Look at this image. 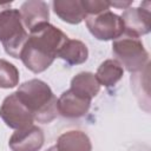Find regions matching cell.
I'll use <instances>...</instances> for the list:
<instances>
[{
	"mask_svg": "<svg viewBox=\"0 0 151 151\" xmlns=\"http://www.w3.org/2000/svg\"><path fill=\"white\" fill-rule=\"evenodd\" d=\"M29 33L20 53V59L29 71L40 73L51 66L68 37L48 22Z\"/></svg>",
	"mask_w": 151,
	"mask_h": 151,
	"instance_id": "6da1fadb",
	"label": "cell"
},
{
	"mask_svg": "<svg viewBox=\"0 0 151 151\" xmlns=\"http://www.w3.org/2000/svg\"><path fill=\"white\" fill-rule=\"evenodd\" d=\"M17 96L38 123H51L58 114L57 98L42 80L31 79L24 83L18 88Z\"/></svg>",
	"mask_w": 151,
	"mask_h": 151,
	"instance_id": "7a4b0ae2",
	"label": "cell"
},
{
	"mask_svg": "<svg viewBox=\"0 0 151 151\" xmlns=\"http://www.w3.org/2000/svg\"><path fill=\"white\" fill-rule=\"evenodd\" d=\"M9 4H0V41L13 58H20V53L28 39L19 9L9 8Z\"/></svg>",
	"mask_w": 151,
	"mask_h": 151,
	"instance_id": "3957f363",
	"label": "cell"
},
{
	"mask_svg": "<svg viewBox=\"0 0 151 151\" xmlns=\"http://www.w3.org/2000/svg\"><path fill=\"white\" fill-rule=\"evenodd\" d=\"M116 60L129 72H139L149 64V53L139 38L123 33L112 42Z\"/></svg>",
	"mask_w": 151,
	"mask_h": 151,
	"instance_id": "277c9868",
	"label": "cell"
},
{
	"mask_svg": "<svg viewBox=\"0 0 151 151\" xmlns=\"http://www.w3.org/2000/svg\"><path fill=\"white\" fill-rule=\"evenodd\" d=\"M90 33L98 40H116L124 33V24L119 15L110 9L85 18Z\"/></svg>",
	"mask_w": 151,
	"mask_h": 151,
	"instance_id": "5b68a950",
	"label": "cell"
},
{
	"mask_svg": "<svg viewBox=\"0 0 151 151\" xmlns=\"http://www.w3.org/2000/svg\"><path fill=\"white\" fill-rule=\"evenodd\" d=\"M0 117L4 123L15 130H22L33 125L34 118L27 107L21 103L17 92L6 97L0 106Z\"/></svg>",
	"mask_w": 151,
	"mask_h": 151,
	"instance_id": "8992f818",
	"label": "cell"
},
{
	"mask_svg": "<svg viewBox=\"0 0 151 151\" xmlns=\"http://www.w3.org/2000/svg\"><path fill=\"white\" fill-rule=\"evenodd\" d=\"M124 24V33L139 38L151 29V14L149 8H126L120 17Z\"/></svg>",
	"mask_w": 151,
	"mask_h": 151,
	"instance_id": "52a82bcc",
	"label": "cell"
},
{
	"mask_svg": "<svg viewBox=\"0 0 151 151\" xmlns=\"http://www.w3.org/2000/svg\"><path fill=\"white\" fill-rule=\"evenodd\" d=\"M44 132L40 127L31 125L17 130L9 138L8 145L12 151H39L44 145Z\"/></svg>",
	"mask_w": 151,
	"mask_h": 151,
	"instance_id": "ba28073f",
	"label": "cell"
},
{
	"mask_svg": "<svg viewBox=\"0 0 151 151\" xmlns=\"http://www.w3.org/2000/svg\"><path fill=\"white\" fill-rule=\"evenodd\" d=\"M19 12L24 26L28 28L29 32L48 22L50 12H48V6L45 1H38V0L26 1L21 5Z\"/></svg>",
	"mask_w": 151,
	"mask_h": 151,
	"instance_id": "9c48e42d",
	"label": "cell"
},
{
	"mask_svg": "<svg viewBox=\"0 0 151 151\" xmlns=\"http://www.w3.org/2000/svg\"><path fill=\"white\" fill-rule=\"evenodd\" d=\"M91 106V100L85 99L67 90L63 92L60 98L57 100V110L63 117L66 118H79L87 113Z\"/></svg>",
	"mask_w": 151,
	"mask_h": 151,
	"instance_id": "30bf717a",
	"label": "cell"
},
{
	"mask_svg": "<svg viewBox=\"0 0 151 151\" xmlns=\"http://www.w3.org/2000/svg\"><path fill=\"white\" fill-rule=\"evenodd\" d=\"M52 5L54 13L68 24H80L86 18L81 0H55Z\"/></svg>",
	"mask_w": 151,
	"mask_h": 151,
	"instance_id": "8fae6325",
	"label": "cell"
},
{
	"mask_svg": "<svg viewBox=\"0 0 151 151\" xmlns=\"http://www.w3.org/2000/svg\"><path fill=\"white\" fill-rule=\"evenodd\" d=\"M70 90L81 98L92 100V98L99 93L100 84L93 73L81 72L72 78Z\"/></svg>",
	"mask_w": 151,
	"mask_h": 151,
	"instance_id": "7c38bea8",
	"label": "cell"
},
{
	"mask_svg": "<svg viewBox=\"0 0 151 151\" xmlns=\"http://www.w3.org/2000/svg\"><path fill=\"white\" fill-rule=\"evenodd\" d=\"M58 151H91V140L81 131H68L59 136L55 145Z\"/></svg>",
	"mask_w": 151,
	"mask_h": 151,
	"instance_id": "4fadbf2b",
	"label": "cell"
},
{
	"mask_svg": "<svg viewBox=\"0 0 151 151\" xmlns=\"http://www.w3.org/2000/svg\"><path fill=\"white\" fill-rule=\"evenodd\" d=\"M58 57L65 60L68 65H79L87 60L88 50L83 41L68 39L60 50Z\"/></svg>",
	"mask_w": 151,
	"mask_h": 151,
	"instance_id": "5bb4252c",
	"label": "cell"
},
{
	"mask_svg": "<svg viewBox=\"0 0 151 151\" xmlns=\"http://www.w3.org/2000/svg\"><path fill=\"white\" fill-rule=\"evenodd\" d=\"M124 70L120 64L114 59H107L98 67L94 74L98 83L105 87L114 86L123 77Z\"/></svg>",
	"mask_w": 151,
	"mask_h": 151,
	"instance_id": "9a60e30c",
	"label": "cell"
},
{
	"mask_svg": "<svg viewBox=\"0 0 151 151\" xmlns=\"http://www.w3.org/2000/svg\"><path fill=\"white\" fill-rule=\"evenodd\" d=\"M19 83L18 68L5 59H0V87L11 88Z\"/></svg>",
	"mask_w": 151,
	"mask_h": 151,
	"instance_id": "2e32d148",
	"label": "cell"
},
{
	"mask_svg": "<svg viewBox=\"0 0 151 151\" xmlns=\"http://www.w3.org/2000/svg\"><path fill=\"white\" fill-rule=\"evenodd\" d=\"M81 4L86 12V17L103 13L110 8V2L103 0H81Z\"/></svg>",
	"mask_w": 151,
	"mask_h": 151,
	"instance_id": "e0dca14e",
	"label": "cell"
},
{
	"mask_svg": "<svg viewBox=\"0 0 151 151\" xmlns=\"http://www.w3.org/2000/svg\"><path fill=\"white\" fill-rule=\"evenodd\" d=\"M132 4V1H126V2H110V6H114V7H119V8H125L127 6H130Z\"/></svg>",
	"mask_w": 151,
	"mask_h": 151,
	"instance_id": "ac0fdd59",
	"label": "cell"
},
{
	"mask_svg": "<svg viewBox=\"0 0 151 151\" xmlns=\"http://www.w3.org/2000/svg\"><path fill=\"white\" fill-rule=\"evenodd\" d=\"M47 151H58V150H57V147H55V145H54V146H51Z\"/></svg>",
	"mask_w": 151,
	"mask_h": 151,
	"instance_id": "d6986e66",
	"label": "cell"
}]
</instances>
